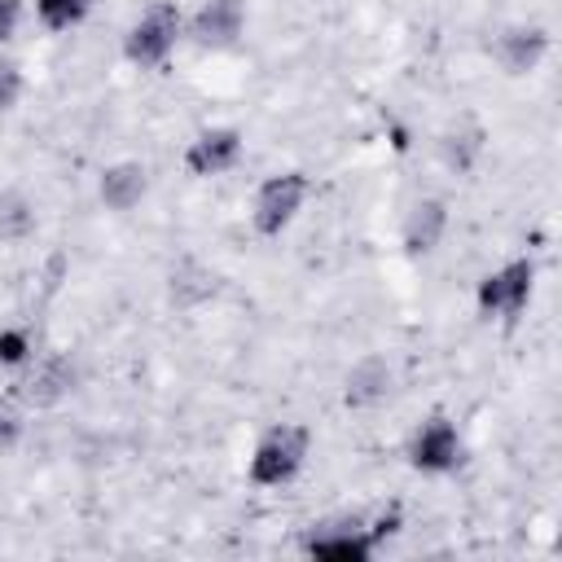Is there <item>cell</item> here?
I'll return each mask as SVG.
<instances>
[{
    "label": "cell",
    "mask_w": 562,
    "mask_h": 562,
    "mask_svg": "<svg viewBox=\"0 0 562 562\" xmlns=\"http://www.w3.org/2000/svg\"><path fill=\"white\" fill-rule=\"evenodd\" d=\"M307 457H312V430L303 422H277L255 439L246 457V479L255 487H285L303 474Z\"/></svg>",
    "instance_id": "cell-1"
},
{
    "label": "cell",
    "mask_w": 562,
    "mask_h": 562,
    "mask_svg": "<svg viewBox=\"0 0 562 562\" xmlns=\"http://www.w3.org/2000/svg\"><path fill=\"white\" fill-rule=\"evenodd\" d=\"M312 198V180L307 171H272L255 184V198H250V228L259 237H281L307 206Z\"/></svg>",
    "instance_id": "cell-2"
},
{
    "label": "cell",
    "mask_w": 562,
    "mask_h": 562,
    "mask_svg": "<svg viewBox=\"0 0 562 562\" xmlns=\"http://www.w3.org/2000/svg\"><path fill=\"white\" fill-rule=\"evenodd\" d=\"M180 35H184L180 9H176L171 0H154V4L123 31V57H127L132 66H140V70H158V66H167V57L176 53Z\"/></svg>",
    "instance_id": "cell-3"
},
{
    "label": "cell",
    "mask_w": 562,
    "mask_h": 562,
    "mask_svg": "<svg viewBox=\"0 0 562 562\" xmlns=\"http://www.w3.org/2000/svg\"><path fill=\"white\" fill-rule=\"evenodd\" d=\"M536 294V259L518 255V259H505L501 268L483 272L479 285H474V307L479 316H501V321H518L527 312Z\"/></svg>",
    "instance_id": "cell-4"
},
{
    "label": "cell",
    "mask_w": 562,
    "mask_h": 562,
    "mask_svg": "<svg viewBox=\"0 0 562 562\" xmlns=\"http://www.w3.org/2000/svg\"><path fill=\"white\" fill-rule=\"evenodd\" d=\"M378 549H382V540H378L373 522L360 518V514L321 522L303 544V553L316 558V562H373Z\"/></svg>",
    "instance_id": "cell-5"
},
{
    "label": "cell",
    "mask_w": 562,
    "mask_h": 562,
    "mask_svg": "<svg viewBox=\"0 0 562 562\" xmlns=\"http://www.w3.org/2000/svg\"><path fill=\"white\" fill-rule=\"evenodd\" d=\"M465 461V439L448 413H430L408 439V465L417 474H452Z\"/></svg>",
    "instance_id": "cell-6"
},
{
    "label": "cell",
    "mask_w": 562,
    "mask_h": 562,
    "mask_svg": "<svg viewBox=\"0 0 562 562\" xmlns=\"http://www.w3.org/2000/svg\"><path fill=\"white\" fill-rule=\"evenodd\" d=\"M75 386H79V364H75L66 351H48V356H40V360L26 369V378L18 382V400H22L26 408L48 413V408L66 404V400L75 395Z\"/></svg>",
    "instance_id": "cell-7"
},
{
    "label": "cell",
    "mask_w": 562,
    "mask_h": 562,
    "mask_svg": "<svg viewBox=\"0 0 562 562\" xmlns=\"http://www.w3.org/2000/svg\"><path fill=\"white\" fill-rule=\"evenodd\" d=\"M241 154H246V132L233 123H215V127H202L184 145V171L198 180H211V176L233 171L241 162Z\"/></svg>",
    "instance_id": "cell-8"
},
{
    "label": "cell",
    "mask_w": 562,
    "mask_h": 562,
    "mask_svg": "<svg viewBox=\"0 0 562 562\" xmlns=\"http://www.w3.org/2000/svg\"><path fill=\"white\" fill-rule=\"evenodd\" d=\"M184 35L206 53H228L246 35V0H202L184 22Z\"/></svg>",
    "instance_id": "cell-9"
},
{
    "label": "cell",
    "mask_w": 562,
    "mask_h": 562,
    "mask_svg": "<svg viewBox=\"0 0 562 562\" xmlns=\"http://www.w3.org/2000/svg\"><path fill=\"white\" fill-rule=\"evenodd\" d=\"M448 224H452L448 198H439V193L413 198V202L404 206V215H400V246H404V255H413V259L430 255V250L448 237Z\"/></svg>",
    "instance_id": "cell-10"
},
{
    "label": "cell",
    "mask_w": 562,
    "mask_h": 562,
    "mask_svg": "<svg viewBox=\"0 0 562 562\" xmlns=\"http://www.w3.org/2000/svg\"><path fill=\"white\" fill-rule=\"evenodd\" d=\"M549 48H553V35H549L540 22H509V26L496 35V44H492L496 66H501L505 75H514V79L540 70L544 57H549Z\"/></svg>",
    "instance_id": "cell-11"
},
{
    "label": "cell",
    "mask_w": 562,
    "mask_h": 562,
    "mask_svg": "<svg viewBox=\"0 0 562 562\" xmlns=\"http://www.w3.org/2000/svg\"><path fill=\"white\" fill-rule=\"evenodd\" d=\"M395 391V364L378 351L369 356H356L351 369L342 373V404L356 408V413H369V408H382Z\"/></svg>",
    "instance_id": "cell-12"
},
{
    "label": "cell",
    "mask_w": 562,
    "mask_h": 562,
    "mask_svg": "<svg viewBox=\"0 0 562 562\" xmlns=\"http://www.w3.org/2000/svg\"><path fill=\"white\" fill-rule=\"evenodd\" d=\"M149 198V167L140 158H119L105 162L97 176V202L110 215H132L140 202Z\"/></svg>",
    "instance_id": "cell-13"
},
{
    "label": "cell",
    "mask_w": 562,
    "mask_h": 562,
    "mask_svg": "<svg viewBox=\"0 0 562 562\" xmlns=\"http://www.w3.org/2000/svg\"><path fill=\"white\" fill-rule=\"evenodd\" d=\"M215 294H220V277L202 259H180L167 272V303L176 312H202L206 303H215Z\"/></svg>",
    "instance_id": "cell-14"
},
{
    "label": "cell",
    "mask_w": 562,
    "mask_h": 562,
    "mask_svg": "<svg viewBox=\"0 0 562 562\" xmlns=\"http://www.w3.org/2000/svg\"><path fill=\"white\" fill-rule=\"evenodd\" d=\"M483 149H487V132H483L479 123H452V127L435 140V154H439L443 171H452V176H470V171L479 167Z\"/></svg>",
    "instance_id": "cell-15"
},
{
    "label": "cell",
    "mask_w": 562,
    "mask_h": 562,
    "mask_svg": "<svg viewBox=\"0 0 562 562\" xmlns=\"http://www.w3.org/2000/svg\"><path fill=\"white\" fill-rule=\"evenodd\" d=\"M40 228V211L22 189H0V241L22 246Z\"/></svg>",
    "instance_id": "cell-16"
},
{
    "label": "cell",
    "mask_w": 562,
    "mask_h": 562,
    "mask_svg": "<svg viewBox=\"0 0 562 562\" xmlns=\"http://www.w3.org/2000/svg\"><path fill=\"white\" fill-rule=\"evenodd\" d=\"M97 0H35V18L44 31L61 35V31H75L88 13H92Z\"/></svg>",
    "instance_id": "cell-17"
},
{
    "label": "cell",
    "mask_w": 562,
    "mask_h": 562,
    "mask_svg": "<svg viewBox=\"0 0 562 562\" xmlns=\"http://www.w3.org/2000/svg\"><path fill=\"white\" fill-rule=\"evenodd\" d=\"M35 360V342L22 325H0V369H22Z\"/></svg>",
    "instance_id": "cell-18"
},
{
    "label": "cell",
    "mask_w": 562,
    "mask_h": 562,
    "mask_svg": "<svg viewBox=\"0 0 562 562\" xmlns=\"http://www.w3.org/2000/svg\"><path fill=\"white\" fill-rule=\"evenodd\" d=\"M26 97V75L13 57H0V114L18 110V101Z\"/></svg>",
    "instance_id": "cell-19"
},
{
    "label": "cell",
    "mask_w": 562,
    "mask_h": 562,
    "mask_svg": "<svg viewBox=\"0 0 562 562\" xmlns=\"http://www.w3.org/2000/svg\"><path fill=\"white\" fill-rule=\"evenodd\" d=\"M26 435V413L18 408V400H4L0 395V452H13Z\"/></svg>",
    "instance_id": "cell-20"
},
{
    "label": "cell",
    "mask_w": 562,
    "mask_h": 562,
    "mask_svg": "<svg viewBox=\"0 0 562 562\" xmlns=\"http://www.w3.org/2000/svg\"><path fill=\"white\" fill-rule=\"evenodd\" d=\"M22 26V0H0V44H9Z\"/></svg>",
    "instance_id": "cell-21"
}]
</instances>
